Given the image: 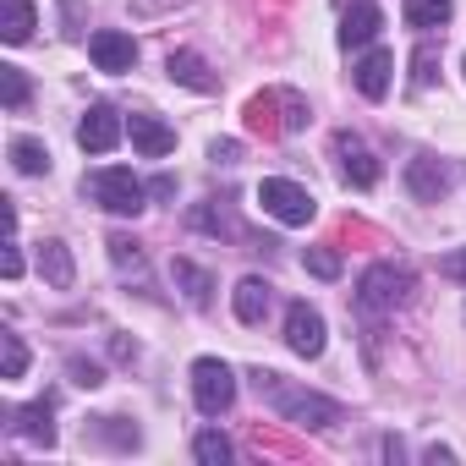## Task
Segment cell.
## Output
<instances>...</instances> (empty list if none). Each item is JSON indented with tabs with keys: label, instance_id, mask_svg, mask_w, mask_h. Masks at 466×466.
Returning <instances> with one entry per match:
<instances>
[{
	"label": "cell",
	"instance_id": "27",
	"mask_svg": "<svg viewBox=\"0 0 466 466\" xmlns=\"http://www.w3.org/2000/svg\"><path fill=\"white\" fill-rule=\"evenodd\" d=\"M308 275H319V280H340V253L335 248H308Z\"/></svg>",
	"mask_w": 466,
	"mask_h": 466
},
{
	"label": "cell",
	"instance_id": "12",
	"mask_svg": "<svg viewBox=\"0 0 466 466\" xmlns=\"http://www.w3.org/2000/svg\"><path fill=\"white\" fill-rule=\"evenodd\" d=\"M127 132H132V148H137L143 159H165V154L176 148V127H165L159 116H132Z\"/></svg>",
	"mask_w": 466,
	"mask_h": 466
},
{
	"label": "cell",
	"instance_id": "24",
	"mask_svg": "<svg viewBox=\"0 0 466 466\" xmlns=\"http://www.w3.org/2000/svg\"><path fill=\"white\" fill-rule=\"evenodd\" d=\"M105 248H110V258H116V269H121V275L148 280V264H143V253H137V242H132V237H110Z\"/></svg>",
	"mask_w": 466,
	"mask_h": 466
},
{
	"label": "cell",
	"instance_id": "5",
	"mask_svg": "<svg viewBox=\"0 0 466 466\" xmlns=\"http://www.w3.org/2000/svg\"><path fill=\"white\" fill-rule=\"evenodd\" d=\"M258 203H264V214H269V219H280V225H308V219L319 214L313 192H308V187H297V181H286V176L258 181Z\"/></svg>",
	"mask_w": 466,
	"mask_h": 466
},
{
	"label": "cell",
	"instance_id": "26",
	"mask_svg": "<svg viewBox=\"0 0 466 466\" xmlns=\"http://www.w3.org/2000/svg\"><path fill=\"white\" fill-rule=\"evenodd\" d=\"M28 72H17V66H0V99H6V110H23L28 105Z\"/></svg>",
	"mask_w": 466,
	"mask_h": 466
},
{
	"label": "cell",
	"instance_id": "10",
	"mask_svg": "<svg viewBox=\"0 0 466 466\" xmlns=\"http://www.w3.org/2000/svg\"><path fill=\"white\" fill-rule=\"evenodd\" d=\"M406 187H411V198H417V203H439V198L450 192V170H444V159L417 154V159L406 165Z\"/></svg>",
	"mask_w": 466,
	"mask_h": 466
},
{
	"label": "cell",
	"instance_id": "7",
	"mask_svg": "<svg viewBox=\"0 0 466 466\" xmlns=\"http://www.w3.org/2000/svg\"><path fill=\"white\" fill-rule=\"evenodd\" d=\"M324 313L313 308V302H291L286 308V346L297 351V357H319L324 351Z\"/></svg>",
	"mask_w": 466,
	"mask_h": 466
},
{
	"label": "cell",
	"instance_id": "33",
	"mask_svg": "<svg viewBox=\"0 0 466 466\" xmlns=\"http://www.w3.org/2000/svg\"><path fill=\"white\" fill-rule=\"evenodd\" d=\"M0 275H6V280L23 275V253H17V242H6V253H0Z\"/></svg>",
	"mask_w": 466,
	"mask_h": 466
},
{
	"label": "cell",
	"instance_id": "14",
	"mask_svg": "<svg viewBox=\"0 0 466 466\" xmlns=\"http://www.w3.org/2000/svg\"><path fill=\"white\" fill-rule=\"evenodd\" d=\"M390 72H395V56L390 50H368L357 61V94L362 99H384L390 94Z\"/></svg>",
	"mask_w": 466,
	"mask_h": 466
},
{
	"label": "cell",
	"instance_id": "16",
	"mask_svg": "<svg viewBox=\"0 0 466 466\" xmlns=\"http://www.w3.org/2000/svg\"><path fill=\"white\" fill-rule=\"evenodd\" d=\"M170 275H176V286L187 291V302H192V308H208V302H214V275H208V269H198L192 258H176V264H170Z\"/></svg>",
	"mask_w": 466,
	"mask_h": 466
},
{
	"label": "cell",
	"instance_id": "23",
	"mask_svg": "<svg viewBox=\"0 0 466 466\" xmlns=\"http://www.w3.org/2000/svg\"><path fill=\"white\" fill-rule=\"evenodd\" d=\"M192 455L203 461V466H225L230 455H237V450H230V439L225 433H214V428H203L198 439H192Z\"/></svg>",
	"mask_w": 466,
	"mask_h": 466
},
{
	"label": "cell",
	"instance_id": "1",
	"mask_svg": "<svg viewBox=\"0 0 466 466\" xmlns=\"http://www.w3.org/2000/svg\"><path fill=\"white\" fill-rule=\"evenodd\" d=\"M253 384H258V395H264L286 422H302V428H329V422H340V400H329V395H319V390H302V384H291L286 373L258 368Z\"/></svg>",
	"mask_w": 466,
	"mask_h": 466
},
{
	"label": "cell",
	"instance_id": "8",
	"mask_svg": "<svg viewBox=\"0 0 466 466\" xmlns=\"http://www.w3.org/2000/svg\"><path fill=\"white\" fill-rule=\"evenodd\" d=\"M88 56H94V66L110 72V77H121V72L137 66V45H132V34H121V28H99V34L88 39Z\"/></svg>",
	"mask_w": 466,
	"mask_h": 466
},
{
	"label": "cell",
	"instance_id": "21",
	"mask_svg": "<svg viewBox=\"0 0 466 466\" xmlns=\"http://www.w3.org/2000/svg\"><path fill=\"white\" fill-rule=\"evenodd\" d=\"M406 23H411L417 34L444 28V23H450V0H406Z\"/></svg>",
	"mask_w": 466,
	"mask_h": 466
},
{
	"label": "cell",
	"instance_id": "25",
	"mask_svg": "<svg viewBox=\"0 0 466 466\" xmlns=\"http://www.w3.org/2000/svg\"><path fill=\"white\" fill-rule=\"evenodd\" d=\"M23 368H28V346H23V335H0V379H23Z\"/></svg>",
	"mask_w": 466,
	"mask_h": 466
},
{
	"label": "cell",
	"instance_id": "31",
	"mask_svg": "<svg viewBox=\"0 0 466 466\" xmlns=\"http://www.w3.org/2000/svg\"><path fill=\"white\" fill-rule=\"evenodd\" d=\"M439 275H444V280H466V248L450 253V258H439Z\"/></svg>",
	"mask_w": 466,
	"mask_h": 466
},
{
	"label": "cell",
	"instance_id": "30",
	"mask_svg": "<svg viewBox=\"0 0 466 466\" xmlns=\"http://www.w3.org/2000/svg\"><path fill=\"white\" fill-rule=\"evenodd\" d=\"M72 379H77L83 390H94V384H105V373H99L94 362H83V357H72Z\"/></svg>",
	"mask_w": 466,
	"mask_h": 466
},
{
	"label": "cell",
	"instance_id": "28",
	"mask_svg": "<svg viewBox=\"0 0 466 466\" xmlns=\"http://www.w3.org/2000/svg\"><path fill=\"white\" fill-rule=\"evenodd\" d=\"M280 105H286L280 127H286V132H302V127H308V105H302V94H291V88H286V94H280Z\"/></svg>",
	"mask_w": 466,
	"mask_h": 466
},
{
	"label": "cell",
	"instance_id": "19",
	"mask_svg": "<svg viewBox=\"0 0 466 466\" xmlns=\"http://www.w3.org/2000/svg\"><path fill=\"white\" fill-rule=\"evenodd\" d=\"M12 165H17V176H50V148L39 143V137H12Z\"/></svg>",
	"mask_w": 466,
	"mask_h": 466
},
{
	"label": "cell",
	"instance_id": "18",
	"mask_svg": "<svg viewBox=\"0 0 466 466\" xmlns=\"http://www.w3.org/2000/svg\"><path fill=\"white\" fill-rule=\"evenodd\" d=\"M28 34H34V0H6V6H0V39L28 45Z\"/></svg>",
	"mask_w": 466,
	"mask_h": 466
},
{
	"label": "cell",
	"instance_id": "15",
	"mask_svg": "<svg viewBox=\"0 0 466 466\" xmlns=\"http://www.w3.org/2000/svg\"><path fill=\"white\" fill-rule=\"evenodd\" d=\"M269 302H275V286H269V280L248 275V280L237 286V319H242V324H264Z\"/></svg>",
	"mask_w": 466,
	"mask_h": 466
},
{
	"label": "cell",
	"instance_id": "2",
	"mask_svg": "<svg viewBox=\"0 0 466 466\" xmlns=\"http://www.w3.org/2000/svg\"><path fill=\"white\" fill-rule=\"evenodd\" d=\"M83 192H88L105 214H121V219H127V214H143V198H148V192H143V181H137L127 165L88 170V176H83Z\"/></svg>",
	"mask_w": 466,
	"mask_h": 466
},
{
	"label": "cell",
	"instance_id": "4",
	"mask_svg": "<svg viewBox=\"0 0 466 466\" xmlns=\"http://www.w3.org/2000/svg\"><path fill=\"white\" fill-rule=\"evenodd\" d=\"M192 400H198L203 417L230 411V400H237V373H230L219 357H198L192 362Z\"/></svg>",
	"mask_w": 466,
	"mask_h": 466
},
{
	"label": "cell",
	"instance_id": "3",
	"mask_svg": "<svg viewBox=\"0 0 466 466\" xmlns=\"http://www.w3.org/2000/svg\"><path fill=\"white\" fill-rule=\"evenodd\" d=\"M411 291H417V280H411L406 264H373L357 280V308L362 313H395V308L411 302Z\"/></svg>",
	"mask_w": 466,
	"mask_h": 466
},
{
	"label": "cell",
	"instance_id": "13",
	"mask_svg": "<svg viewBox=\"0 0 466 466\" xmlns=\"http://www.w3.org/2000/svg\"><path fill=\"white\" fill-rule=\"evenodd\" d=\"M165 72H170V83H181V88H192V94H214V88H219V77H214L192 50H170Z\"/></svg>",
	"mask_w": 466,
	"mask_h": 466
},
{
	"label": "cell",
	"instance_id": "9",
	"mask_svg": "<svg viewBox=\"0 0 466 466\" xmlns=\"http://www.w3.org/2000/svg\"><path fill=\"white\" fill-rule=\"evenodd\" d=\"M335 154H340V170H346V181H351L357 192L379 187V159L368 154V143H362L357 132H335Z\"/></svg>",
	"mask_w": 466,
	"mask_h": 466
},
{
	"label": "cell",
	"instance_id": "20",
	"mask_svg": "<svg viewBox=\"0 0 466 466\" xmlns=\"http://www.w3.org/2000/svg\"><path fill=\"white\" fill-rule=\"evenodd\" d=\"M17 433L50 450V444H56V428H50V400H34V406H23V411H17Z\"/></svg>",
	"mask_w": 466,
	"mask_h": 466
},
{
	"label": "cell",
	"instance_id": "29",
	"mask_svg": "<svg viewBox=\"0 0 466 466\" xmlns=\"http://www.w3.org/2000/svg\"><path fill=\"white\" fill-rule=\"evenodd\" d=\"M411 66H417V72H411V83H417V88H428V83H433V66H439V61H433V45H422V50L411 56Z\"/></svg>",
	"mask_w": 466,
	"mask_h": 466
},
{
	"label": "cell",
	"instance_id": "11",
	"mask_svg": "<svg viewBox=\"0 0 466 466\" xmlns=\"http://www.w3.org/2000/svg\"><path fill=\"white\" fill-rule=\"evenodd\" d=\"M379 28H384V12L373 6V0H357V6H346V17H340V45L362 50V45L379 39Z\"/></svg>",
	"mask_w": 466,
	"mask_h": 466
},
{
	"label": "cell",
	"instance_id": "32",
	"mask_svg": "<svg viewBox=\"0 0 466 466\" xmlns=\"http://www.w3.org/2000/svg\"><path fill=\"white\" fill-rule=\"evenodd\" d=\"M208 159H214V165H237V159H242V143H230V137H225V143L208 148Z\"/></svg>",
	"mask_w": 466,
	"mask_h": 466
},
{
	"label": "cell",
	"instance_id": "22",
	"mask_svg": "<svg viewBox=\"0 0 466 466\" xmlns=\"http://www.w3.org/2000/svg\"><path fill=\"white\" fill-rule=\"evenodd\" d=\"M192 230H208V237H242V225L230 219L219 203H198L192 208Z\"/></svg>",
	"mask_w": 466,
	"mask_h": 466
},
{
	"label": "cell",
	"instance_id": "6",
	"mask_svg": "<svg viewBox=\"0 0 466 466\" xmlns=\"http://www.w3.org/2000/svg\"><path fill=\"white\" fill-rule=\"evenodd\" d=\"M121 132H127V121L116 116V105H88V116L77 121V148L83 154H110L121 143Z\"/></svg>",
	"mask_w": 466,
	"mask_h": 466
},
{
	"label": "cell",
	"instance_id": "17",
	"mask_svg": "<svg viewBox=\"0 0 466 466\" xmlns=\"http://www.w3.org/2000/svg\"><path fill=\"white\" fill-rule=\"evenodd\" d=\"M39 275L56 286V291H66L72 286V253H66V242H39Z\"/></svg>",
	"mask_w": 466,
	"mask_h": 466
}]
</instances>
